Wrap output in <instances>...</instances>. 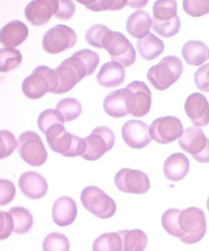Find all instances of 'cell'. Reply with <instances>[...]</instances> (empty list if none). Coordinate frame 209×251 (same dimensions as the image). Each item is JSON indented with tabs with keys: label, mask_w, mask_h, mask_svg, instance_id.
I'll list each match as a JSON object with an SVG mask.
<instances>
[{
	"label": "cell",
	"mask_w": 209,
	"mask_h": 251,
	"mask_svg": "<svg viewBox=\"0 0 209 251\" xmlns=\"http://www.w3.org/2000/svg\"><path fill=\"white\" fill-rule=\"evenodd\" d=\"M194 82L200 91L209 93V63L204 64L195 72Z\"/></svg>",
	"instance_id": "42"
},
{
	"label": "cell",
	"mask_w": 209,
	"mask_h": 251,
	"mask_svg": "<svg viewBox=\"0 0 209 251\" xmlns=\"http://www.w3.org/2000/svg\"><path fill=\"white\" fill-rule=\"evenodd\" d=\"M190 170V161L185 154L175 153L168 157L163 165V173L168 180L177 182L183 180Z\"/></svg>",
	"instance_id": "23"
},
{
	"label": "cell",
	"mask_w": 209,
	"mask_h": 251,
	"mask_svg": "<svg viewBox=\"0 0 209 251\" xmlns=\"http://www.w3.org/2000/svg\"><path fill=\"white\" fill-rule=\"evenodd\" d=\"M83 60L75 52L63 60L55 69L58 78V87L55 94L67 93L85 77L91 75Z\"/></svg>",
	"instance_id": "4"
},
{
	"label": "cell",
	"mask_w": 209,
	"mask_h": 251,
	"mask_svg": "<svg viewBox=\"0 0 209 251\" xmlns=\"http://www.w3.org/2000/svg\"><path fill=\"white\" fill-rule=\"evenodd\" d=\"M104 49L112 61L118 62L125 67L131 66L136 61V52L133 45L119 31H109L104 40Z\"/></svg>",
	"instance_id": "8"
},
{
	"label": "cell",
	"mask_w": 209,
	"mask_h": 251,
	"mask_svg": "<svg viewBox=\"0 0 209 251\" xmlns=\"http://www.w3.org/2000/svg\"><path fill=\"white\" fill-rule=\"evenodd\" d=\"M179 227L185 236L182 243L194 244L201 241L207 232L205 213L201 208L191 207L182 210L179 219Z\"/></svg>",
	"instance_id": "5"
},
{
	"label": "cell",
	"mask_w": 209,
	"mask_h": 251,
	"mask_svg": "<svg viewBox=\"0 0 209 251\" xmlns=\"http://www.w3.org/2000/svg\"><path fill=\"white\" fill-rule=\"evenodd\" d=\"M183 124L175 116H164L156 119L150 126L152 140L161 145H168L181 138L183 134Z\"/></svg>",
	"instance_id": "11"
},
{
	"label": "cell",
	"mask_w": 209,
	"mask_h": 251,
	"mask_svg": "<svg viewBox=\"0 0 209 251\" xmlns=\"http://www.w3.org/2000/svg\"><path fill=\"white\" fill-rule=\"evenodd\" d=\"M131 91L127 87L118 89L110 93L105 98L103 108L105 113L112 118L125 117L129 114L128 100Z\"/></svg>",
	"instance_id": "18"
},
{
	"label": "cell",
	"mask_w": 209,
	"mask_h": 251,
	"mask_svg": "<svg viewBox=\"0 0 209 251\" xmlns=\"http://www.w3.org/2000/svg\"><path fill=\"white\" fill-rule=\"evenodd\" d=\"M148 1H127V5L134 8H141L147 5Z\"/></svg>",
	"instance_id": "46"
},
{
	"label": "cell",
	"mask_w": 209,
	"mask_h": 251,
	"mask_svg": "<svg viewBox=\"0 0 209 251\" xmlns=\"http://www.w3.org/2000/svg\"><path fill=\"white\" fill-rule=\"evenodd\" d=\"M76 10V4L71 0L58 1V7L54 17L60 20H67L73 17Z\"/></svg>",
	"instance_id": "44"
},
{
	"label": "cell",
	"mask_w": 209,
	"mask_h": 251,
	"mask_svg": "<svg viewBox=\"0 0 209 251\" xmlns=\"http://www.w3.org/2000/svg\"><path fill=\"white\" fill-rule=\"evenodd\" d=\"M15 223L14 232L18 234H25L30 231L33 225L32 214L26 208L14 207L9 210Z\"/></svg>",
	"instance_id": "28"
},
{
	"label": "cell",
	"mask_w": 209,
	"mask_h": 251,
	"mask_svg": "<svg viewBox=\"0 0 209 251\" xmlns=\"http://www.w3.org/2000/svg\"><path fill=\"white\" fill-rule=\"evenodd\" d=\"M181 212V210L177 208H170L163 213L161 217V225L165 231L180 239L185 236L179 227V219Z\"/></svg>",
	"instance_id": "31"
},
{
	"label": "cell",
	"mask_w": 209,
	"mask_h": 251,
	"mask_svg": "<svg viewBox=\"0 0 209 251\" xmlns=\"http://www.w3.org/2000/svg\"><path fill=\"white\" fill-rule=\"evenodd\" d=\"M57 87L58 78L55 69L40 66L25 78L22 89L26 98L35 100L42 98L47 93L54 94Z\"/></svg>",
	"instance_id": "3"
},
{
	"label": "cell",
	"mask_w": 209,
	"mask_h": 251,
	"mask_svg": "<svg viewBox=\"0 0 209 251\" xmlns=\"http://www.w3.org/2000/svg\"><path fill=\"white\" fill-rule=\"evenodd\" d=\"M209 48L201 40H189L182 47V54L190 66H200L208 60Z\"/></svg>",
	"instance_id": "25"
},
{
	"label": "cell",
	"mask_w": 209,
	"mask_h": 251,
	"mask_svg": "<svg viewBox=\"0 0 209 251\" xmlns=\"http://www.w3.org/2000/svg\"></svg>",
	"instance_id": "48"
},
{
	"label": "cell",
	"mask_w": 209,
	"mask_h": 251,
	"mask_svg": "<svg viewBox=\"0 0 209 251\" xmlns=\"http://www.w3.org/2000/svg\"><path fill=\"white\" fill-rule=\"evenodd\" d=\"M85 7L93 12L120 10L127 5V1L96 0V1H78Z\"/></svg>",
	"instance_id": "38"
},
{
	"label": "cell",
	"mask_w": 209,
	"mask_h": 251,
	"mask_svg": "<svg viewBox=\"0 0 209 251\" xmlns=\"http://www.w3.org/2000/svg\"><path fill=\"white\" fill-rule=\"evenodd\" d=\"M69 240L66 235L52 232L47 235L43 242V251H70Z\"/></svg>",
	"instance_id": "35"
},
{
	"label": "cell",
	"mask_w": 209,
	"mask_h": 251,
	"mask_svg": "<svg viewBox=\"0 0 209 251\" xmlns=\"http://www.w3.org/2000/svg\"><path fill=\"white\" fill-rule=\"evenodd\" d=\"M152 28L155 32L161 37H172L179 32L181 28V19L177 15L170 20L159 21L153 17Z\"/></svg>",
	"instance_id": "33"
},
{
	"label": "cell",
	"mask_w": 209,
	"mask_h": 251,
	"mask_svg": "<svg viewBox=\"0 0 209 251\" xmlns=\"http://www.w3.org/2000/svg\"><path fill=\"white\" fill-rule=\"evenodd\" d=\"M118 233L122 240V251H143L147 248L148 237L142 230H123Z\"/></svg>",
	"instance_id": "27"
},
{
	"label": "cell",
	"mask_w": 209,
	"mask_h": 251,
	"mask_svg": "<svg viewBox=\"0 0 209 251\" xmlns=\"http://www.w3.org/2000/svg\"><path fill=\"white\" fill-rule=\"evenodd\" d=\"M0 158H7L18 148V141L12 132L5 129L1 130L0 131Z\"/></svg>",
	"instance_id": "40"
},
{
	"label": "cell",
	"mask_w": 209,
	"mask_h": 251,
	"mask_svg": "<svg viewBox=\"0 0 209 251\" xmlns=\"http://www.w3.org/2000/svg\"><path fill=\"white\" fill-rule=\"evenodd\" d=\"M177 6L176 1H156L153 6V17L159 21L172 20L177 16Z\"/></svg>",
	"instance_id": "34"
},
{
	"label": "cell",
	"mask_w": 209,
	"mask_h": 251,
	"mask_svg": "<svg viewBox=\"0 0 209 251\" xmlns=\"http://www.w3.org/2000/svg\"><path fill=\"white\" fill-rule=\"evenodd\" d=\"M80 201L84 207L98 218L107 219L115 214V201L100 188L88 186L82 190Z\"/></svg>",
	"instance_id": "6"
},
{
	"label": "cell",
	"mask_w": 209,
	"mask_h": 251,
	"mask_svg": "<svg viewBox=\"0 0 209 251\" xmlns=\"http://www.w3.org/2000/svg\"><path fill=\"white\" fill-rule=\"evenodd\" d=\"M64 119L62 114L56 109L44 110L40 114L37 120L38 127L45 135L49 127L57 123L64 124Z\"/></svg>",
	"instance_id": "37"
},
{
	"label": "cell",
	"mask_w": 209,
	"mask_h": 251,
	"mask_svg": "<svg viewBox=\"0 0 209 251\" xmlns=\"http://www.w3.org/2000/svg\"><path fill=\"white\" fill-rule=\"evenodd\" d=\"M56 109L64 118L65 123L71 122L79 117L82 113V105L77 99L67 98L58 101Z\"/></svg>",
	"instance_id": "30"
},
{
	"label": "cell",
	"mask_w": 209,
	"mask_h": 251,
	"mask_svg": "<svg viewBox=\"0 0 209 251\" xmlns=\"http://www.w3.org/2000/svg\"><path fill=\"white\" fill-rule=\"evenodd\" d=\"M195 160L198 162L202 163H209V139L208 141V147L202 153L199 154L196 156L194 157Z\"/></svg>",
	"instance_id": "45"
},
{
	"label": "cell",
	"mask_w": 209,
	"mask_h": 251,
	"mask_svg": "<svg viewBox=\"0 0 209 251\" xmlns=\"http://www.w3.org/2000/svg\"><path fill=\"white\" fill-rule=\"evenodd\" d=\"M22 54L17 49L2 48L0 49V71L9 73L17 68L22 62Z\"/></svg>",
	"instance_id": "32"
},
{
	"label": "cell",
	"mask_w": 209,
	"mask_h": 251,
	"mask_svg": "<svg viewBox=\"0 0 209 251\" xmlns=\"http://www.w3.org/2000/svg\"><path fill=\"white\" fill-rule=\"evenodd\" d=\"M1 218V229H0V239L5 240L8 238L15 230L14 220L11 213L5 211L0 212Z\"/></svg>",
	"instance_id": "43"
},
{
	"label": "cell",
	"mask_w": 209,
	"mask_h": 251,
	"mask_svg": "<svg viewBox=\"0 0 209 251\" xmlns=\"http://www.w3.org/2000/svg\"><path fill=\"white\" fill-rule=\"evenodd\" d=\"M77 39V34L73 28L65 25H57L45 33L42 47L47 52L57 54L75 46Z\"/></svg>",
	"instance_id": "10"
},
{
	"label": "cell",
	"mask_w": 209,
	"mask_h": 251,
	"mask_svg": "<svg viewBox=\"0 0 209 251\" xmlns=\"http://www.w3.org/2000/svg\"><path fill=\"white\" fill-rule=\"evenodd\" d=\"M28 28L19 20H13L5 25L0 31V42L5 48L14 49L26 41Z\"/></svg>",
	"instance_id": "20"
},
{
	"label": "cell",
	"mask_w": 209,
	"mask_h": 251,
	"mask_svg": "<svg viewBox=\"0 0 209 251\" xmlns=\"http://www.w3.org/2000/svg\"><path fill=\"white\" fill-rule=\"evenodd\" d=\"M114 183L120 191L126 194L141 195L146 194L150 188V181L147 174L127 168L117 173Z\"/></svg>",
	"instance_id": "12"
},
{
	"label": "cell",
	"mask_w": 209,
	"mask_h": 251,
	"mask_svg": "<svg viewBox=\"0 0 209 251\" xmlns=\"http://www.w3.org/2000/svg\"><path fill=\"white\" fill-rule=\"evenodd\" d=\"M46 136L50 149L65 157L82 156L86 151L85 139L67 132L62 123H57L49 127Z\"/></svg>",
	"instance_id": "1"
},
{
	"label": "cell",
	"mask_w": 209,
	"mask_h": 251,
	"mask_svg": "<svg viewBox=\"0 0 209 251\" xmlns=\"http://www.w3.org/2000/svg\"><path fill=\"white\" fill-rule=\"evenodd\" d=\"M183 63L180 58L168 55L149 69L147 79L155 89L167 90L181 78L183 73Z\"/></svg>",
	"instance_id": "2"
},
{
	"label": "cell",
	"mask_w": 209,
	"mask_h": 251,
	"mask_svg": "<svg viewBox=\"0 0 209 251\" xmlns=\"http://www.w3.org/2000/svg\"><path fill=\"white\" fill-rule=\"evenodd\" d=\"M125 77V67L118 62L111 61L101 66L96 79L101 86L112 88L122 84Z\"/></svg>",
	"instance_id": "22"
},
{
	"label": "cell",
	"mask_w": 209,
	"mask_h": 251,
	"mask_svg": "<svg viewBox=\"0 0 209 251\" xmlns=\"http://www.w3.org/2000/svg\"><path fill=\"white\" fill-rule=\"evenodd\" d=\"M86 151L81 156L85 160H99L114 147L116 138L112 130L106 126L96 127L91 134L84 138Z\"/></svg>",
	"instance_id": "9"
},
{
	"label": "cell",
	"mask_w": 209,
	"mask_h": 251,
	"mask_svg": "<svg viewBox=\"0 0 209 251\" xmlns=\"http://www.w3.org/2000/svg\"><path fill=\"white\" fill-rule=\"evenodd\" d=\"M58 7L57 0H34L25 8V16L32 25L40 26L48 23Z\"/></svg>",
	"instance_id": "15"
},
{
	"label": "cell",
	"mask_w": 209,
	"mask_h": 251,
	"mask_svg": "<svg viewBox=\"0 0 209 251\" xmlns=\"http://www.w3.org/2000/svg\"><path fill=\"white\" fill-rule=\"evenodd\" d=\"M207 208H208L209 212V197H208V201H207Z\"/></svg>",
	"instance_id": "47"
},
{
	"label": "cell",
	"mask_w": 209,
	"mask_h": 251,
	"mask_svg": "<svg viewBox=\"0 0 209 251\" xmlns=\"http://www.w3.org/2000/svg\"><path fill=\"white\" fill-rule=\"evenodd\" d=\"M17 150L20 158L32 167H40L48 158L42 138L34 131L24 132L19 136Z\"/></svg>",
	"instance_id": "7"
},
{
	"label": "cell",
	"mask_w": 209,
	"mask_h": 251,
	"mask_svg": "<svg viewBox=\"0 0 209 251\" xmlns=\"http://www.w3.org/2000/svg\"><path fill=\"white\" fill-rule=\"evenodd\" d=\"M93 251H122V240L118 232L104 233L94 241Z\"/></svg>",
	"instance_id": "29"
},
{
	"label": "cell",
	"mask_w": 209,
	"mask_h": 251,
	"mask_svg": "<svg viewBox=\"0 0 209 251\" xmlns=\"http://www.w3.org/2000/svg\"><path fill=\"white\" fill-rule=\"evenodd\" d=\"M152 20L145 11L137 10L128 18L126 29L131 37L140 40L150 33Z\"/></svg>",
	"instance_id": "24"
},
{
	"label": "cell",
	"mask_w": 209,
	"mask_h": 251,
	"mask_svg": "<svg viewBox=\"0 0 209 251\" xmlns=\"http://www.w3.org/2000/svg\"><path fill=\"white\" fill-rule=\"evenodd\" d=\"M136 47L141 57L147 60L156 59L165 50L164 42L152 33L142 39L138 40Z\"/></svg>",
	"instance_id": "26"
},
{
	"label": "cell",
	"mask_w": 209,
	"mask_h": 251,
	"mask_svg": "<svg viewBox=\"0 0 209 251\" xmlns=\"http://www.w3.org/2000/svg\"><path fill=\"white\" fill-rule=\"evenodd\" d=\"M111 30L103 24H94L85 31V38L87 43L99 49H104V42Z\"/></svg>",
	"instance_id": "36"
},
{
	"label": "cell",
	"mask_w": 209,
	"mask_h": 251,
	"mask_svg": "<svg viewBox=\"0 0 209 251\" xmlns=\"http://www.w3.org/2000/svg\"><path fill=\"white\" fill-rule=\"evenodd\" d=\"M208 141L203 130L199 127L192 126L184 131L179 140V144L184 151L192 154L194 158L205 150Z\"/></svg>",
	"instance_id": "19"
},
{
	"label": "cell",
	"mask_w": 209,
	"mask_h": 251,
	"mask_svg": "<svg viewBox=\"0 0 209 251\" xmlns=\"http://www.w3.org/2000/svg\"><path fill=\"white\" fill-rule=\"evenodd\" d=\"M19 185L24 196L32 200H38L46 196L49 188L44 177L33 171L24 173L20 177Z\"/></svg>",
	"instance_id": "17"
},
{
	"label": "cell",
	"mask_w": 209,
	"mask_h": 251,
	"mask_svg": "<svg viewBox=\"0 0 209 251\" xmlns=\"http://www.w3.org/2000/svg\"><path fill=\"white\" fill-rule=\"evenodd\" d=\"M16 187L12 181L0 180V205L4 206L12 202L16 195Z\"/></svg>",
	"instance_id": "41"
},
{
	"label": "cell",
	"mask_w": 209,
	"mask_h": 251,
	"mask_svg": "<svg viewBox=\"0 0 209 251\" xmlns=\"http://www.w3.org/2000/svg\"><path fill=\"white\" fill-rule=\"evenodd\" d=\"M77 215V204L70 197H60L53 203L52 218L55 224L60 227L71 225L75 221Z\"/></svg>",
	"instance_id": "21"
},
{
	"label": "cell",
	"mask_w": 209,
	"mask_h": 251,
	"mask_svg": "<svg viewBox=\"0 0 209 251\" xmlns=\"http://www.w3.org/2000/svg\"><path fill=\"white\" fill-rule=\"evenodd\" d=\"M131 91L128 110L129 114L135 118H141L149 113L152 106V94L145 82L134 80L127 87Z\"/></svg>",
	"instance_id": "13"
},
{
	"label": "cell",
	"mask_w": 209,
	"mask_h": 251,
	"mask_svg": "<svg viewBox=\"0 0 209 251\" xmlns=\"http://www.w3.org/2000/svg\"><path fill=\"white\" fill-rule=\"evenodd\" d=\"M183 8L190 17H201L209 13V0H183Z\"/></svg>",
	"instance_id": "39"
},
{
	"label": "cell",
	"mask_w": 209,
	"mask_h": 251,
	"mask_svg": "<svg viewBox=\"0 0 209 251\" xmlns=\"http://www.w3.org/2000/svg\"><path fill=\"white\" fill-rule=\"evenodd\" d=\"M184 107L186 115L195 126L199 127L209 125V102L204 94H190L186 99Z\"/></svg>",
	"instance_id": "16"
},
{
	"label": "cell",
	"mask_w": 209,
	"mask_h": 251,
	"mask_svg": "<svg viewBox=\"0 0 209 251\" xmlns=\"http://www.w3.org/2000/svg\"><path fill=\"white\" fill-rule=\"evenodd\" d=\"M121 132L123 141L132 149H142L152 142L148 125L142 121H128L123 125Z\"/></svg>",
	"instance_id": "14"
}]
</instances>
